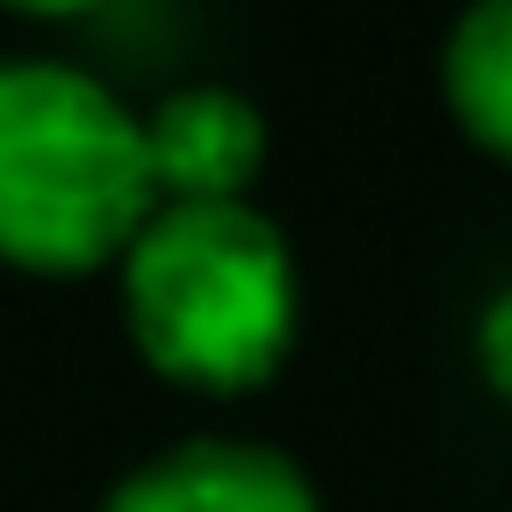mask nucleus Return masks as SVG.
Wrapping results in <instances>:
<instances>
[{
    "mask_svg": "<svg viewBox=\"0 0 512 512\" xmlns=\"http://www.w3.org/2000/svg\"><path fill=\"white\" fill-rule=\"evenodd\" d=\"M0 8H24V16H88L96 0H0Z\"/></svg>",
    "mask_w": 512,
    "mask_h": 512,
    "instance_id": "7",
    "label": "nucleus"
},
{
    "mask_svg": "<svg viewBox=\"0 0 512 512\" xmlns=\"http://www.w3.org/2000/svg\"><path fill=\"white\" fill-rule=\"evenodd\" d=\"M136 352L192 392H248L296 336V264L248 200H168L120 256Z\"/></svg>",
    "mask_w": 512,
    "mask_h": 512,
    "instance_id": "2",
    "label": "nucleus"
},
{
    "mask_svg": "<svg viewBox=\"0 0 512 512\" xmlns=\"http://www.w3.org/2000/svg\"><path fill=\"white\" fill-rule=\"evenodd\" d=\"M144 160L168 200H240L264 168V112L240 88H176L144 120Z\"/></svg>",
    "mask_w": 512,
    "mask_h": 512,
    "instance_id": "4",
    "label": "nucleus"
},
{
    "mask_svg": "<svg viewBox=\"0 0 512 512\" xmlns=\"http://www.w3.org/2000/svg\"><path fill=\"white\" fill-rule=\"evenodd\" d=\"M448 112L472 128V144L512 160V0H472L440 56Z\"/></svg>",
    "mask_w": 512,
    "mask_h": 512,
    "instance_id": "5",
    "label": "nucleus"
},
{
    "mask_svg": "<svg viewBox=\"0 0 512 512\" xmlns=\"http://www.w3.org/2000/svg\"><path fill=\"white\" fill-rule=\"evenodd\" d=\"M104 512H320L312 480L256 440H184L152 464H136Z\"/></svg>",
    "mask_w": 512,
    "mask_h": 512,
    "instance_id": "3",
    "label": "nucleus"
},
{
    "mask_svg": "<svg viewBox=\"0 0 512 512\" xmlns=\"http://www.w3.org/2000/svg\"><path fill=\"white\" fill-rule=\"evenodd\" d=\"M160 216L144 120L80 64L0 56V256L24 272H96Z\"/></svg>",
    "mask_w": 512,
    "mask_h": 512,
    "instance_id": "1",
    "label": "nucleus"
},
{
    "mask_svg": "<svg viewBox=\"0 0 512 512\" xmlns=\"http://www.w3.org/2000/svg\"><path fill=\"white\" fill-rule=\"evenodd\" d=\"M480 368H488V384L512 400V288L480 312Z\"/></svg>",
    "mask_w": 512,
    "mask_h": 512,
    "instance_id": "6",
    "label": "nucleus"
}]
</instances>
